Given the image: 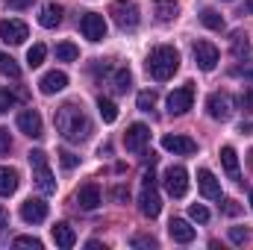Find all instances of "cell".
<instances>
[{"instance_id":"1","label":"cell","mask_w":253,"mask_h":250,"mask_svg":"<svg viewBox=\"0 0 253 250\" xmlns=\"http://www.w3.org/2000/svg\"><path fill=\"white\" fill-rule=\"evenodd\" d=\"M53 124L59 129V135L71 144H80L91 135V121L83 112V106H77V103H62L53 115Z\"/></svg>"},{"instance_id":"2","label":"cell","mask_w":253,"mask_h":250,"mask_svg":"<svg viewBox=\"0 0 253 250\" xmlns=\"http://www.w3.org/2000/svg\"><path fill=\"white\" fill-rule=\"evenodd\" d=\"M177 68H180V53H177V47L159 44V47L150 50V56H147V74H150L153 80L165 83V80H171V77L177 74Z\"/></svg>"},{"instance_id":"3","label":"cell","mask_w":253,"mask_h":250,"mask_svg":"<svg viewBox=\"0 0 253 250\" xmlns=\"http://www.w3.org/2000/svg\"><path fill=\"white\" fill-rule=\"evenodd\" d=\"M27 156H30L33 180H36L39 191H42V194H53V191H56V180H53V174H50V168H47V153H44V150H30Z\"/></svg>"},{"instance_id":"4","label":"cell","mask_w":253,"mask_h":250,"mask_svg":"<svg viewBox=\"0 0 253 250\" xmlns=\"http://www.w3.org/2000/svg\"><path fill=\"white\" fill-rule=\"evenodd\" d=\"M109 15H112V21H115L121 30H135L138 21H141L138 6H135L132 0H115V3L109 6Z\"/></svg>"},{"instance_id":"5","label":"cell","mask_w":253,"mask_h":250,"mask_svg":"<svg viewBox=\"0 0 253 250\" xmlns=\"http://www.w3.org/2000/svg\"><path fill=\"white\" fill-rule=\"evenodd\" d=\"M162 183H165V191L171 197H186V191H189V171L183 165H171V168H165Z\"/></svg>"},{"instance_id":"6","label":"cell","mask_w":253,"mask_h":250,"mask_svg":"<svg viewBox=\"0 0 253 250\" xmlns=\"http://www.w3.org/2000/svg\"><path fill=\"white\" fill-rule=\"evenodd\" d=\"M206 112L215 121H230L233 118V97L227 91H212L206 97Z\"/></svg>"},{"instance_id":"7","label":"cell","mask_w":253,"mask_h":250,"mask_svg":"<svg viewBox=\"0 0 253 250\" xmlns=\"http://www.w3.org/2000/svg\"><path fill=\"white\" fill-rule=\"evenodd\" d=\"M27 39H30V27L24 21H18V18L0 21V42H6V44H24Z\"/></svg>"},{"instance_id":"8","label":"cell","mask_w":253,"mask_h":250,"mask_svg":"<svg viewBox=\"0 0 253 250\" xmlns=\"http://www.w3.org/2000/svg\"><path fill=\"white\" fill-rule=\"evenodd\" d=\"M191 103H194V85L191 83H186L183 88H174L168 94V112L171 115H186L191 109Z\"/></svg>"},{"instance_id":"9","label":"cell","mask_w":253,"mask_h":250,"mask_svg":"<svg viewBox=\"0 0 253 250\" xmlns=\"http://www.w3.org/2000/svg\"><path fill=\"white\" fill-rule=\"evenodd\" d=\"M138 209H141V215H147V218H156V215L162 212V197H159V191H156V183H144V186H141Z\"/></svg>"},{"instance_id":"10","label":"cell","mask_w":253,"mask_h":250,"mask_svg":"<svg viewBox=\"0 0 253 250\" xmlns=\"http://www.w3.org/2000/svg\"><path fill=\"white\" fill-rule=\"evenodd\" d=\"M80 30H83V36H85L88 42H103V39H106V21H103V15H97V12H85L83 21H80Z\"/></svg>"},{"instance_id":"11","label":"cell","mask_w":253,"mask_h":250,"mask_svg":"<svg viewBox=\"0 0 253 250\" xmlns=\"http://www.w3.org/2000/svg\"><path fill=\"white\" fill-rule=\"evenodd\" d=\"M218 59H221V53L212 42H194V62L200 71H215Z\"/></svg>"},{"instance_id":"12","label":"cell","mask_w":253,"mask_h":250,"mask_svg":"<svg viewBox=\"0 0 253 250\" xmlns=\"http://www.w3.org/2000/svg\"><path fill=\"white\" fill-rule=\"evenodd\" d=\"M18 129H21L24 135H30V138H42V135H44L42 115H39L36 109H24V112L18 115Z\"/></svg>"},{"instance_id":"13","label":"cell","mask_w":253,"mask_h":250,"mask_svg":"<svg viewBox=\"0 0 253 250\" xmlns=\"http://www.w3.org/2000/svg\"><path fill=\"white\" fill-rule=\"evenodd\" d=\"M147 141H150V126L147 124H132L124 132V144H126L129 153H141Z\"/></svg>"},{"instance_id":"14","label":"cell","mask_w":253,"mask_h":250,"mask_svg":"<svg viewBox=\"0 0 253 250\" xmlns=\"http://www.w3.org/2000/svg\"><path fill=\"white\" fill-rule=\"evenodd\" d=\"M21 218H24L27 224H42V221L47 218V203H44L42 197H27V200L21 203Z\"/></svg>"},{"instance_id":"15","label":"cell","mask_w":253,"mask_h":250,"mask_svg":"<svg viewBox=\"0 0 253 250\" xmlns=\"http://www.w3.org/2000/svg\"><path fill=\"white\" fill-rule=\"evenodd\" d=\"M162 147L168 153H180V156H191L197 150V144L191 141L189 135H162Z\"/></svg>"},{"instance_id":"16","label":"cell","mask_w":253,"mask_h":250,"mask_svg":"<svg viewBox=\"0 0 253 250\" xmlns=\"http://www.w3.org/2000/svg\"><path fill=\"white\" fill-rule=\"evenodd\" d=\"M197 188H200V194L209 197V200H218V197H221V186H218V180H215V174H212L209 168H200V171H197Z\"/></svg>"},{"instance_id":"17","label":"cell","mask_w":253,"mask_h":250,"mask_svg":"<svg viewBox=\"0 0 253 250\" xmlns=\"http://www.w3.org/2000/svg\"><path fill=\"white\" fill-rule=\"evenodd\" d=\"M65 85H68V74H65V71H47V74L39 80L42 94H56V91H62Z\"/></svg>"},{"instance_id":"18","label":"cell","mask_w":253,"mask_h":250,"mask_svg":"<svg viewBox=\"0 0 253 250\" xmlns=\"http://www.w3.org/2000/svg\"><path fill=\"white\" fill-rule=\"evenodd\" d=\"M77 206L85 209V212L97 209V206H100V188L94 186V183H85V186L77 191Z\"/></svg>"},{"instance_id":"19","label":"cell","mask_w":253,"mask_h":250,"mask_svg":"<svg viewBox=\"0 0 253 250\" xmlns=\"http://www.w3.org/2000/svg\"><path fill=\"white\" fill-rule=\"evenodd\" d=\"M39 24L44 27V30H53V27H59L62 24V6L59 3H44L42 6V12H39Z\"/></svg>"},{"instance_id":"20","label":"cell","mask_w":253,"mask_h":250,"mask_svg":"<svg viewBox=\"0 0 253 250\" xmlns=\"http://www.w3.org/2000/svg\"><path fill=\"white\" fill-rule=\"evenodd\" d=\"M168 233H171V239H174V242H180V245L194 242V227H189V221H183V218H171Z\"/></svg>"},{"instance_id":"21","label":"cell","mask_w":253,"mask_h":250,"mask_svg":"<svg viewBox=\"0 0 253 250\" xmlns=\"http://www.w3.org/2000/svg\"><path fill=\"white\" fill-rule=\"evenodd\" d=\"M221 162H224V171L230 174V180H236V183H242V168H239V153L227 144V147H221Z\"/></svg>"},{"instance_id":"22","label":"cell","mask_w":253,"mask_h":250,"mask_svg":"<svg viewBox=\"0 0 253 250\" xmlns=\"http://www.w3.org/2000/svg\"><path fill=\"white\" fill-rule=\"evenodd\" d=\"M153 12H156V18L162 24H168V21H174L180 15V3L177 0H153Z\"/></svg>"},{"instance_id":"23","label":"cell","mask_w":253,"mask_h":250,"mask_svg":"<svg viewBox=\"0 0 253 250\" xmlns=\"http://www.w3.org/2000/svg\"><path fill=\"white\" fill-rule=\"evenodd\" d=\"M53 242L62 250H71L77 245V233L71 230V224H53Z\"/></svg>"},{"instance_id":"24","label":"cell","mask_w":253,"mask_h":250,"mask_svg":"<svg viewBox=\"0 0 253 250\" xmlns=\"http://www.w3.org/2000/svg\"><path fill=\"white\" fill-rule=\"evenodd\" d=\"M18 183H21V177H18L15 168H0V197L15 194L18 191Z\"/></svg>"},{"instance_id":"25","label":"cell","mask_w":253,"mask_h":250,"mask_svg":"<svg viewBox=\"0 0 253 250\" xmlns=\"http://www.w3.org/2000/svg\"><path fill=\"white\" fill-rule=\"evenodd\" d=\"M109 85H112V91H115V94H126V88L132 85V74H129L126 68H115V71H112Z\"/></svg>"},{"instance_id":"26","label":"cell","mask_w":253,"mask_h":250,"mask_svg":"<svg viewBox=\"0 0 253 250\" xmlns=\"http://www.w3.org/2000/svg\"><path fill=\"white\" fill-rule=\"evenodd\" d=\"M233 56H236L239 62H248V56H251V42H248L245 33H233Z\"/></svg>"},{"instance_id":"27","label":"cell","mask_w":253,"mask_h":250,"mask_svg":"<svg viewBox=\"0 0 253 250\" xmlns=\"http://www.w3.org/2000/svg\"><path fill=\"white\" fill-rule=\"evenodd\" d=\"M97 109H100V118H103L106 124H115V121H118V106H115L109 97H100V100H97Z\"/></svg>"},{"instance_id":"28","label":"cell","mask_w":253,"mask_h":250,"mask_svg":"<svg viewBox=\"0 0 253 250\" xmlns=\"http://www.w3.org/2000/svg\"><path fill=\"white\" fill-rule=\"evenodd\" d=\"M56 59H59V62H74V59H80V47H77L74 42L56 44Z\"/></svg>"},{"instance_id":"29","label":"cell","mask_w":253,"mask_h":250,"mask_svg":"<svg viewBox=\"0 0 253 250\" xmlns=\"http://www.w3.org/2000/svg\"><path fill=\"white\" fill-rule=\"evenodd\" d=\"M0 74H3V77H12V80L21 77V68H18V62H15L9 53H0Z\"/></svg>"},{"instance_id":"30","label":"cell","mask_w":253,"mask_h":250,"mask_svg":"<svg viewBox=\"0 0 253 250\" xmlns=\"http://www.w3.org/2000/svg\"><path fill=\"white\" fill-rule=\"evenodd\" d=\"M44 56H47V47H44V44H33V47L27 50V65H30V68H39V65L44 62Z\"/></svg>"},{"instance_id":"31","label":"cell","mask_w":253,"mask_h":250,"mask_svg":"<svg viewBox=\"0 0 253 250\" xmlns=\"http://www.w3.org/2000/svg\"><path fill=\"white\" fill-rule=\"evenodd\" d=\"M200 21H203L209 30H224V18H221L215 9H203V12H200Z\"/></svg>"},{"instance_id":"32","label":"cell","mask_w":253,"mask_h":250,"mask_svg":"<svg viewBox=\"0 0 253 250\" xmlns=\"http://www.w3.org/2000/svg\"><path fill=\"white\" fill-rule=\"evenodd\" d=\"M135 103H138V109H141V112H150V109L156 106V91H138Z\"/></svg>"},{"instance_id":"33","label":"cell","mask_w":253,"mask_h":250,"mask_svg":"<svg viewBox=\"0 0 253 250\" xmlns=\"http://www.w3.org/2000/svg\"><path fill=\"white\" fill-rule=\"evenodd\" d=\"M15 103H18V97H15L6 85H0V115H3V112H9Z\"/></svg>"},{"instance_id":"34","label":"cell","mask_w":253,"mask_h":250,"mask_svg":"<svg viewBox=\"0 0 253 250\" xmlns=\"http://www.w3.org/2000/svg\"><path fill=\"white\" fill-rule=\"evenodd\" d=\"M189 215L197 221V224H206V221H209V209H206V206H200V203H191Z\"/></svg>"},{"instance_id":"35","label":"cell","mask_w":253,"mask_h":250,"mask_svg":"<svg viewBox=\"0 0 253 250\" xmlns=\"http://www.w3.org/2000/svg\"><path fill=\"white\" fill-rule=\"evenodd\" d=\"M15 248H33V250H42V242L36 239V236H18L15 242H12Z\"/></svg>"},{"instance_id":"36","label":"cell","mask_w":253,"mask_h":250,"mask_svg":"<svg viewBox=\"0 0 253 250\" xmlns=\"http://www.w3.org/2000/svg\"><path fill=\"white\" fill-rule=\"evenodd\" d=\"M59 162H62V168H65V171H71V168H77L80 156H74L71 150H62V153H59Z\"/></svg>"},{"instance_id":"37","label":"cell","mask_w":253,"mask_h":250,"mask_svg":"<svg viewBox=\"0 0 253 250\" xmlns=\"http://www.w3.org/2000/svg\"><path fill=\"white\" fill-rule=\"evenodd\" d=\"M159 242L153 239V236H135L132 239V248H156Z\"/></svg>"},{"instance_id":"38","label":"cell","mask_w":253,"mask_h":250,"mask_svg":"<svg viewBox=\"0 0 253 250\" xmlns=\"http://www.w3.org/2000/svg\"><path fill=\"white\" fill-rule=\"evenodd\" d=\"M9 147H12L9 129H3V126H0V156H9Z\"/></svg>"},{"instance_id":"39","label":"cell","mask_w":253,"mask_h":250,"mask_svg":"<svg viewBox=\"0 0 253 250\" xmlns=\"http://www.w3.org/2000/svg\"><path fill=\"white\" fill-rule=\"evenodd\" d=\"M112 200L126 203V200H129V188H126V186H115V188H112Z\"/></svg>"},{"instance_id":"40","label":"cell","mask_w":253,"mask_h":250,"mask_svg":"<svg viewBox=\"0 0 253 250\" xmlns=\"http://www.w3.org/2000/svg\"><path fill=\"white\" fill-rule=\"evenodd\" d=\"M230 239H233L236 245H245V242H248V230H242V227H233V230H230Z\"/></svg>"},{"instance_id":"41","label":"cell","mask_w":253,"mask_h":250,"mask_svg":"<svg viewBox=\"0 0 253 250\" xmlns=\"http://www.w3.org/2000/svg\"><path fill=\"white\" fill-rule=\"evenodd\" d=\"M30 3H36V0H6V6H9V9H27Z\"/></svg>"},{"instance_id":"42","label":"cell","mask_w":253,"mask_h":250,"mask_svg":"<svg viewBox=\"0 0 253 250\" xmlns=\"http://www.w3.org/2000/svg\"><path fill=\"white\" fill-rule=\"evenodd\" d=\"M224 212H227V215H239V206H236V200H224Z\"/></svg>"},{"instance_id":"43","label":"cell","mask_w":253,"mask_h":250,"mask_svg":"<svg viewBox=\"0 0 253 250\" xmlns=\"http://www.w3.org/2000/svg\"><path fill=\"white\" fill-rule=\"evenodd\" d=\"M6 227H9V215H6V209L0 206V233H3Z\"/></svg>"},{"instance_id":"44","label":"cell","mask_w":253,"mask_h":250,"mask_svg":"<svg viewBox=\"0 0 253 250\" xmlns=\"http://www.w3.org/2000/svg\"><path fill=\"white\" fill-rule=\"evenodd\" d=\"M242 15H253V0H245V9H242Z\"/></svg>"},{"instance_id":"45","label":"cell","mask_w":253,"mask_h":250,"mask_svg":"<svg viewBox=\"0 0 253 250\" xmlns=\"http://www.w3.org/2000/svg\"><path fill=\"white\" fill-rule=\"evenodd\" d=\"M251 209H253V191H251Z\"/></svg>"},{"instance_id":"46","label":"cell","mask_w":253,"mask_h":250,"mask_svg":"<svg viewBox=\"0 0 253 250\" xmlns=\"http://www.w3.org/2000/svg\"><path fill=\"white\" fill-rule=\"evenodd\" d=\"M251 162H253V153H251Z\"/></svg>"}]
</instances>
